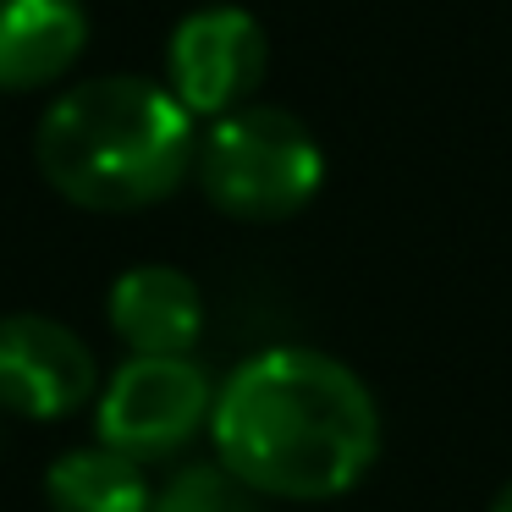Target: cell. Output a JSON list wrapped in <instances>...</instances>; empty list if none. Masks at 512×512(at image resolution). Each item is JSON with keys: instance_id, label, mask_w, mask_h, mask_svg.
I'll use <instances>...</instances> for the list:
<instances>
[{"instance_id": "3", "label": "cell", "mask_w": 512, "mask_h": 512, "mask_svg": "<svg viewBox=\"0 0 512 512\" xmlns=\"http://www.w3.org/2000/svg\"><path fill=\"white\" fill-rule=\"evenodd\" d=\"M193 177L204 199L232 221H287L320 193L325 155L292 111L243 105L199 133Z\"/></svg>"}, {"instance_id": "7", "label": "cell", "mask_w": 512, "mask_h": 512, "mask_svg": "<svg viewBox=\"0 0 512 512\" xmlns=\"http://www.w3.org/2000/svg\"><path fill=\"white\" fill-rule=\"evenodd\" d=\"M111 331L133 347V358H182L204 331V298L182 270L138 265L111 287Z\"/></svg>"}, {"instance_id": "4", "label": "cell", "mask_w": 512, "mask_h": 512, "mask_svg": "<svg viewBox=\"0 0 512 512\" xmlns=\"http://www.w3.org/2000/svg\"><path fill=\"white\" fill-rule=\"evenodd\" d=\"M210 413L215 386L188 353L127 358L100 397V446L133 463H160V457H177L199 430H210Z\"/></svg>"}, {"instance_id": "10", "label": "cell", "mask_w": 512, "mask_h": 512, "mask_svg": "<svg viewBox=\"0 0 512 512\" xmlns=\"http://www.w3.org/2000/svg\"><path fill=\"white\" fill-rule=\"evenodd\" d=\"M149 512H265L259 490H248L226 463H188L155 490Z\"/></svg>"}, {"instance_id": "2", "label": "cell", "mask_w": 512, "mask_h": 512, "mask_svg": "<svg viewBox=\"0 0 512 512\" xmlns=\"http://www.w3.org/2000/svg\"><path fill=\"white\" fill-rule=\"evenodd\" d=\"M199 133L155 78H89L45 111L34 160L78 210L127 215L171 199L193 177Z\"/></svg>"}, {"instance_id": "9", "label": "cell", "mask_w": 512, "mask_h": 512, "mask_svg": "<svg viewBox=\"0 0 512 512\" xmlns=\"http://www.w3.org/2000/svg\"><path fill=\"white\" fill-rule=\"evenodd\" d=\"M50 512H149L144 463L111 452V446H78L45 474Z\"/></svg>"}, {"instance_id": "8", "label": "cell", "mask_w": 512, "mask_h": 512, "mask_svg": "<svg viewBox=\"0 0 512 512\" xmlns=\"http://www.w3.org/2000/svg\"><path fill=\"white\" fill-rule=\"evenodd\" d=\"M89 45L78 0H0V94H28L67 78Z\"/></svg>"}, {"instance_id": "6", "label": "cell", "mask_w": 512, "mask_h": 512, "mask_svg": "<svg viewBox=\"0 0 512 512\" xmlns=\"http://www.w3.org/2000/svg\"><path fill=\"white\" fill-rule=\"evenodd\" d=\"M94 397V353L45 314L0 320V408L17 419H67Z\"/></svg>"}, {"instance_id": "5", "label": "cell", "mask_w": 512, "mask_h": 512, "mask_svg": "<svg viewBox=\"0 0 512 512\" xmlns=\"http://www.w3.org/2000/svg\"><path fill=\"white\" fill-rule=\"evenodd\" d=\"M265 67H270V39L243 6L188 12L166 45V89L182 100L188 116H210V122L254 105Z\"/></svg>"}, {"instance_id": "1", "label": "cell", "mask_w": 512, "mask_h": 512, "mask_svg": "<svg viewBox=\"0 0 512 512\" xmlns=\"http://www.w3.org/2000/svg\"><path fill=\"white\" fill-rule=\"evenodd\" d=\"M221 463L259 496L325 501L353 490L380 452L369 386L331 353L270 347L215 391Z\"/></svg>"}, {"instance_id": "11", "label": "cell", "mask_w": 512, "mask_h": 512, "mask_svg": "<svg viewBox=\"0 0 512 512\" xmlns=\"http://www.w3.org/2000/svg\"><path fill=\"white\" fill-rule=\"evenodd\" d=\"M490 512H512V485H507V490H501V496H496V507H490Z\"/></svg>"}]
</instances>
